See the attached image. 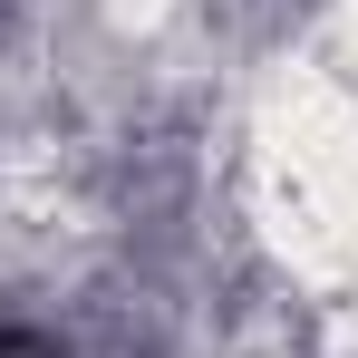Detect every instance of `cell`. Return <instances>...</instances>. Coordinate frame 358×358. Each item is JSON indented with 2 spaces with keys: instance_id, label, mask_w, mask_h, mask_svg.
I'll return each mask as SVG.
<instances>
[{
  "instance_id": "cell-1",
  "label": "cell",
  "mask_w": 358,
  "mask_h": 358,
  "mask_svg": "<svg viewBox=\"0 0 358 358\" xmlns=\"http://www.w3.org/2000/svg\"><path fill=\"white\" fill-rule=\"evenodd\" d=\"M0 358H59V349H49L39 329H0Z\"/></svg>"
}]
</instances>
